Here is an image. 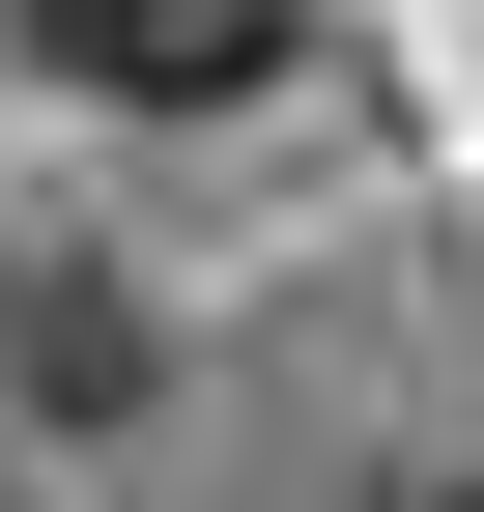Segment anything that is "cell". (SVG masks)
<instances>
[{
  "instance_id": "1",
  "label": "cell",
  "mask_w": 484,
  "mask_h": 512,
  "mask_svg": "<svg viewBox=\"0 0 484 512\" xmlns=\"http://www.w3.org/2000/svg\"><path fill=\"white\" fill-rule=\"evenodd\" d=\"M29 29H57V86H114V114H257L314 0H29Z\"/></svg>"
}]
</instances>
